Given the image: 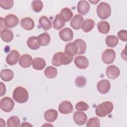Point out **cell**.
Listing matches in <instances>:
<instances>
[{"label":"cell","mask_w":127,"mask_h":127,"mask_svg":"<svg viewBox=\"0 0 127 127\" xmlns=\"http://www.w3.org/2000/svg\"><path fill=\"white\" fill-rule=\"evenodd\" d=\"M58 112L56 110L51 109L47 110L44 114V119L48 122H54L58 117Z\"/></svg>","instance_id":"cell-20"},{"label":"cell","mask_w":127,"mask_h":127,"mask_svg":"<svg viewBox=\"0 0 127 127\" xmlns=\"http://www.w3.org/2000/svg\"><path fill=\"white\" fill-rule=\"evenodd\" d=\"M20 25L26 30H31L34 27V22L31 18L26 17L23 18L21 20Z\"/></svg>","instance_id":"cell-19"},{"label":"cell","mask_w":127,"mask_h":127,"mask_svg":"<svg viewBox=\"0 0 127 127\" xmlns=\"http://www.w3.org/2000/svg\"><path fill=\"white\" fill-rule=\"evenodd\" d=\"M38 42L41 46H46L48 45L51 41L50 35L49 33L45 32L41 34L37 37Z\"/></svg>","instance_id":"cell-24"},{"label":"cell","mask_w":127,"mask_h":127,"mask_svg":"<svg viewBox=\"0 0 127 127\" xmlns=\"http://www.w3.org/2000/svg\"><path fill=\"white\" fill-rule=\"evenodd\" d=\"M99 1V0H97V1H96L95 2V1H91V0H90L89 1H90V2H91V3H92L93 4H96V3H97Z\"/></svg>","instance_id":"cell-43"},{"label":"cell","mask_w":127,"mask_h":127,"mask_svg":"<svg viewBox=\"0 0 127 127\" xmlns=\"http://www.w3.org/2000/svg\"><path fill=\"white\" fill-rule=\"evenodd\" d=\"M114 105L110 101H105L99 104L96 108L95 113L99 117H104L110 114L113 111Z\"/></svg>","instance_id":"cell-2"},{"label":"cell","mask_w":127,"mask_h":127,"mask_svg":"<svg viewBox=\"0 0 127 127\" xmlns=\"http://www.w3.org/2000/svg\"><path fill=\"white\" fill-rule=\"evenodd\" d=\"M27 45L30 49L33 50L38 49L40 46L38 42L37 37L35 36L30 37L27 40Z\"/></svg>","instance_id":"cell-29"},{"label":"cell","mask_w":127,"mask_h":127,"mask_svg":"<svg viewBox=\"0 0 127 127\" xmlns=\"http://www.w3.org/2000/svg\"><path fill=\"white\" fill-rule=\"evenodd\" d=\"M97 28L101 33L106 34L109 32L110 26L107 21H101L97 24Z\"/></svg>","instance_id":"cell-28"},{"label":"cell","mask_w":127,"mask_h":127,"mask_svg":"<svg viewBox=\"0 0 127 127\" xmlns=\"http://www.w3.org/2000/svg\"><path fill=\"white\" fill-rule=\"evenodd\" d=\"M19 52L15 50H12L6 57V62L10 65H13L17 64L19 57Z\"/></svg>","instance_id":"cell-15"},{"label":"cell","mask_w":127,"mask_h":127,"mask_svg":"<svg viewBox=\"0 0 127 127\" xmlns=\"http://www.w3.org/2000/svg\"><path fill=\"white\" fill-rule=\"evenodd\" d=\"M98 91L101 94L107 93L111 88V84L109 80L107 79H102L99 81L97 84Z\"/></svg>","instance_id":"cell-9"},{"label":"cell","mask_w":127,"mask_h":127,"mask_svg":"<svg viewBox=\"0 0 127 127\" xmlns=\"http://www.w3.org/2000/svg\"><path fill=\"white\" fill-rule=\"evenodd\" d=\"M62 20L64 22H68L73 16V13L70 9L67 7H64L62 9L59 14Z\"/></svg>","instance_id":"cell-21"},{"label":"cell","mask_w":127,"mask_h":127,"mask_svg":"<svg viewBox=\"0 0 127 127\" xmlns=\"http://www.w3.org/2000/svg\"><path fill=\"white\" fill-rule=\"evenodd\" d=\"M46 63L45 60L40 57L35 58L32 63L33 68L36 70H42L46 66Z\"/></svg>","instance_id":"cell-22"},{"label":"cell","mask_w":127,"mask_h":127,"mask_svg":"<svg viewBox=\"0 0 127 127\" xmlns=\"http://www.w3.org/2000/svg\"><path fill=\"white\" fill-rule=\"evenodd\" d=\"M73 60V57L66 55L62 52L56 53L54 54L52 60V64L56 66H59L63 64L67 65L69 64Z\"/></svg>","instance_id":"cell-1"},{"label":"cell","mask_w":127,"mask_h":127,"mask_svg":"<svg viewBox=\"0 0 127 127\" xmlns=\"http://www.w3.org/2000/svg\"><path fill=\"white\" fill-rule=\"evenodd\" d=\"M73 119L76 124L81 126L86 123L87 120V117L85 113L79 111L73 113Z\"/></svg>","instance_id":"cell-8"},{"label":"cell","mask_w":127,"mask_h":127,"mask_svg":"<svg viewBox=\"0 0 127 127\" xmlns=\"http://www.w3.org/2000/svg\"><path fill=\"white\" fill-rule=\"evenodd\" d=\"M95 25L94 21L92 19H86L82 24L81 28L83 32H89L93 29Z\"/></svg>","instance_id":"cell-27"},{"label":"cell","mask_w":127,"mask_h":127,"mask_svg":"<svg viewBox=\"0 0 127 127\" xmlns=\"http://www.w3.org/2000/svg\"><path fill=\"white\" fill-rule=\"evenodd\" d=\"M31 5L33 10L36 12H39L41 11L43 7V4L41 0H35L32 1Z\"/></svg>","instance_id":"cell-35"},{"label":"cell","mask_w":127,"mask_h":127,"mask_svg":"<svg viewBox=\"0 0 127 127\" xmlns=\"http://www.w3.org/2000/svg\"><path fill=\"white\" fill-rule=\"evenodd\" d=\"M105 42L108 47L114 48L118 44L119 40L114 35H108L106 38Z\"/></svg>","instance_id":"cell-30"},{"label":"cell","mask_w":127,"mask_h":127,"mask_svg":"<svg viewBox=\"0 0 127 127\" xmlns=\"http://www.w3.org/2000/svg\"><path fill=\"white\" fill-rule=\"evenodd\" d=\"M60 38L64 41L67 42L71 40L73 38L72 30L69 28H64L59 32Z\"/></svg>","instance_id":"cell-11"},{"label":"cell","mask_w":127,"mask_h":127,"mask_svg":"<svg viewBox=\"0 0 127 127\" xmlns=\"http://www.w3.org/2000/svg\"><path fill=\"white\" fill-rule=\"evenodd\" d=\"M74 42L77 45L78 49V55L83 54L85 53L86 50V44L84 41L80 39H77L74 41Z\"/></svg>","instance_id":"cell-31"},{"label":"cell","mask_w":127,"mask_h":127,"mask_svg":"<svg viewBox=\"0 0 127 127\" xmlns=\"http://www.w3.org/2000/svg\"><path fill=\"white\" fill-rule=\"evenodd\" d=\"M12 32L8 29L5 28L0 31V38L5 42H10L13 39Z\"/></svg>","instance_id":"cell-23"},{"label":"cell","mask_w":127,"mask_h":127,"mask_svg":"<svg viewBox=\"0 0 127 127\" xmlns=\"http://www.w3.org/2000/svg\"><path fill=\"white\" fill-rule=\"evenodd\" d=\"M65 25V23L61 18L59 14L56 15L54 21L53 26L54 28L57 30H60Z\"/></svg>","instance_id":"cell-34"},{"label":"cell","mask_w":127,"mask_h":127,"mask_svg":"<svg viewBox=\"0 0 127 127\" xmlns=\"http://www.w3.org/2000/svg\"><path fill=\"white\" fill-rule=\"evenodd\" d=\"M84 18L80 14L75 15L70 22V26L75 30H79L81 28Z\"/></svg>","instance_id":"cell-16"},{"label":"cell","mask_w":127,"mask_h":127,"mask_svg":"<svg viewBox=\"0 0 127 127\" xmlns=\"http://www.w3.org/2000/svg\"><path fill=\"white\" fill-rule=\"evenodd\" d=\"M74 64L77 67L80 69H85L89 65V61L86 57L82 56H78L74 58Z\"/></svg>","instance_id":"cell-12"},{"label":"cell","mask_w":127,"mask_h":127,"mask_svg":"<svg viewBox=\"0 0 127 127\" xmlns=\"http://www.w3.org/2000/svg\"><path fill=\"white\" fill-rule=\"evenodd\" d=\"M21 127H28V126H32L31 125H30L29 123H26V122H24V123H22V125H21Z\"/></svg>","instance_id":"cell-42"},{"label":"cell","mask_w":127,"mask_h":127,"mask_svg":"<svg viewBox=\"0 0 127 127\" xmlns=\"http://www.w3.org/2000/svg\"><path fill=\"white\" fill-rule=\"evenodd\" d=\"M13 5V1L12 0H1L0 5L1 8L4 9H10Z\"/></svg>","instance_id":"cell-37"},{"label":"cell","mask_w":127,"mask_h":127,"mask_svg":"<svg viewBox=\"0 0 127 127\" xmlns=\"http://www.w3.org/2000/svg\"><path fill=\"white\" fill-rule=\"evenodd\" d=\"M102 62L105 64H110L114 62L116 58V53L111 49H106L102 54Z\"/></svg>","instance_id":"cell-5"},{"label":"cell","mask_w":127,"mask_h":127,"mask_svg":"<svg viewBox=\"0 0 127 127\" xmlns=\"http://www.w3.org/2000/svg\"><path fill=\"white\" fill-rule=\"evenodd\" d=\"M3 21L4 25L6 27L12 28L17 25L19 22V19L15 15L13 14H9L4 17Z\"/></svg>","instance_id":"cell-7"},{"label":"cell","mask_w":127,"mask_h":127,"mask_svg":"<svg viewBox=\"0 0 127 127\" xmlns=\"http://www.w3.org/2000/svg\"><path fill=\"white\" fill-rule=\"evenodd\" d=\"M0 76L1 79L4 81H9L11 80L14 76L13 72L10 69H3L0 71Z\"/></svg>","instance_id":"cell-25"},{"label":"cell","mask_w":127,"mask_h":127,"mask_svg":"<svg viewBox=\"0 0 127 127\" xmlns=\"http://www.w3.org/2000/svg\"><path fill=\"white\" fill-rule=\"evenodd\" d=\"M100 126V120L97 117L89 119L86 123V127H99Z\"/></svg>","instance_id":"cell-36"},{"label":"cell","mask_w":127,"mask_h":127,"mask_svg":"<svg viewBox=\"0 0 127 127\" xmlns=\"http://www.w3.org/2000/svg\"><path fill=\"white\" fill-rule=\"evenodd\" d=\"M20 121L16 116L10 117L7 121V126L8 127H18L20 126Z\"/></svg>","instance_id":"cell-33"},{"label":"cell","mask_w":127,"mask_h":127,"mask_svg":"<svg viewBox=\"0 0 127 127\" xmlns=\"http://www.w3.org/2000/svg\"><path fill=\"white\" fill-rule=\"evenodd\" d=\"M59 112L63 114H69L73 111V106L68 101H64L61 102L58 108Z\"/></svg>","instance_id":"cell-10"},{"label":"cell","mask_w":127,"mask_h":127,"mask_svg":"<svg viewBox=\"0 0 127 127\" xmlns=\"http://www.w3.org/2000/svg\"><path fill=\"white\" fill-rule=\"evenodd\" d=\"M45 75L48 78H54L58 74V70L56 67L52 66H48L44 70Z\"/></svg>","instance_id":"cell-32"},{"label":"cell","mask_w":127,"mask_h":127,"mask_svg":"<svg viewBox=\"0 0 127 127\" xmlns=\"http://www.w3.org/2000/svg\"><path fill=\"white\" fill-rule=\"evenodd\" d=\"M106 74L110 79H114L119 77L120 74V70L116 66L111 65L107 67L106 70Z\"/></svg>","instance_id":"cell-14"},{"label":"cell","mask_w":127,"mask_h":127,"mask_svg":"<svg viewBox=\"0 0 127 127\" xmlns=\"http://www.w3.org/2000/svg\"><path fill=\"white\" fill-rule=\"evenodd\" d=\"M33 63L32 57L29 54H23L21 56L18 60V63L23 68L29 67Z\"/></svg>","instance_id":"cell-13"},{"label":"cell","mask_w":127,"mask_h":127,"mask_svg":"<svg viewBox=\"0 0 127 127\" xmlns=\"http://www.w3.org/2000/svg\"><path fill=\"white\" fill-rule=\"evenodd\" d=\"M75 84L78 87L81 88L85 86L86 84V79L82 76H78L75 80Z\"/></svg>","instance_id":"cell-38"},{"label":"cell","mask_w":127,"mask_h":127,"mask_svg":"<svg viewBox=\"0 0 127 127\" xmlns=\"http://www.w3.org/2000/svg\"><path fill=\"white\" fill-rule=\"evenodd\" d=\"M75 108L77 111H85L88 109L89 105L84 101H80L76 104Z\"/></svg>","instance_id":"cell-39"},{"label":"cell","mask_w":127,"mask_h":127,"mask_svg":"<svg viewBox=\"0 0 127 127\" xmlns=\"http://www.w3.org/2000/svg\"><path fill=\"white\" fill-rule=\"evenodd\" d=\"M90 4L86 0H80L77 4V11L82 15L87 14L90 10Z\"/></svg>","instance_id":"cell-18"},{"label":"cell","mask_w":127,"mask_h":127,"mask_svg":"<svg viewBox=\"0 0 127 127\" xmlns=\"http://www.w3.org/2000/svg\"><path fill=\"white\" fill-rule=\"evenodd\" d=\"M39 23L40 26L45 31L50 29L52 27V23L48 17L45 15L42 16L39 20Z\"/></svg>","instance_id":"cell-26"},{"label":"cell","mask_w":127,"mask_h":127,"mask_svg":"<svg viewBox=\"0 0 127 127\" xmlns=\"http://www.w3.org/2000/svg\"><path fill=\"white\" fill-rule=\"evenodd\" d=\"M13 98L17 103H24L28 100L29 94L26 89L21 86H18L13 91Z\"/></svg>","instance_id":"cell-3"},{"label":"cell","mask_w":127,"mask_h":127,"mask_svg":"<svg viewBox=\"0 0 127 127\" xmlns=\"http://www.w3.org/2000/svg\"><path fill=\"white\" fill-rule=\"evenodd\" d=\"M0 96H2L5 93L6 88H5V85L2 82H0Z\"/></svg>","instance_id":"cell-41"},{"label":"cell","mask_w":127,"mask_h":127,"mask_svg":"<svg viewBox=\"0 0 127 127\" xmlns=\"http://www.w3.org/2000/svg\"><path fill=\"white\" fill-rule=\"evenodd\" d=\"M118 38L122 41L127 42V31L126 30H121L118 33Z\"/></svg>","instance_id":"cell-40"},{"label":"cell","mask_w":127,"mask_h":127,"mask_svg":"<svg viewBox=\"0 0 127 127\" xmlns=\"http://www.w3.org/2000/svg\"><path fill=\"white\" fill-rule=\"evenodd\" d=\"M78 51V47L74 42L67 43L65 46L64 53L67 56L73 57L77 54Z\"/></svg>","instance_id":"cell-17"},{"label":"cell","mask_w":127,"mask_h":127,"mask_svg":"<svg viewBox=\"0 0 127 127\" xmlns=\"http://www.w3.org/2000/svg\"><path fill=\"white\" fill-rule=\"evenodd\" d=\"M14 106V103L12 99L9 97L2 98L0 102V108L5 112H10Z\"/></svg>","instance_id":"cell-6"},{"label":"cell","mask_w":127,"mask_h":127,"mask_svg":"<svg viewBox=\"0 0 127 127\" xmlns=\"http://www.w3.org/2000/svg\"><path fill=\"white\" fill-rule=\"evenodd\" d=\"M97 13L98 16L102 19H107L111 14L110 5L106 2H101L97 7Z\"/></svg>","instance_id":"cell-4"}]
</instances>
